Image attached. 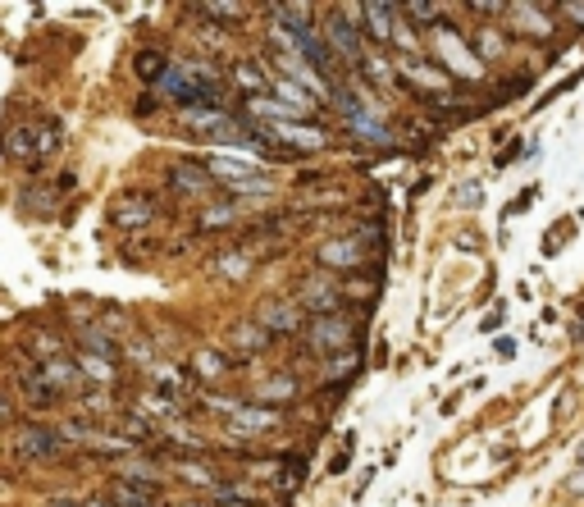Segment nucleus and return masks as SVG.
<instances>
[{
    "mask_svg": "<svg viewBox=\"0 0 584 507\" xmlns=\"http://www.w3.org/2000/svg\"><path fill=\"white\" fill-rule=\"evenodd\" d=\"M196 366H201V375H219V371H224V356L201 352V356H196Z\"/></svg>",
    "mask_w": 584,
    "mask_h": 507,
    "instance_id": "obj_23",
    "label": "nucleus"
},
{
    "mask_svg": "<svg viewBox=\"0 0 584 507\" xmlns=\"http://www.w3.org/2000/svg\"><path fill=\"white\" fill-rule=\"evenodd\" d=\"M210 174H214V179H229V183H238V188H251V183H256V170H251L247 161H233V156H214V161H210Z\"/></svg>",
    "mask_w": 584,
    "mask_h": 507,
    "instance_id": "obj_9",
    "label": "nucleus"
},
{
    "mask_svg": "<svg viewBox=\"0 0 584 507\" xmlns=\"http://www.w3.org/2000/svg\"><path fill=\"white\" fill-rule=\"evenodd\" d=\"M320 261L324 265H356L360 261V243L356 238H333V243L320 247Z\"/></svg>",
    "mask_w": 584,
    "mask_h": 507,
    "instance_id": "obj_11",
    "label": "nucleus"
},
{
    "mask_svg": "<svg viewBox=\"0 0 584 507\" xmlns=\"http://www.w3.org/2000/svg\"><path fill=\"white\" fill-rule=\"evenodd\" d=\"M64 448V434H55L50 425H14V453L19 457H37V462H50L55 453Z\"/></svg>",
    "mask_w": 584,
    "mask_h": 507,
    "instance_id": "obj_1",
    "label": "nucleus"
},
{
    "mask_svg": "<svg viewBox=\"0 0 584 507\" xmlns=\"http://www.w3.org/2000/svg\"><path fill=\"white\" fill-rule=\"evenodd\" d=\"M156 215V206L151 201H141V197H128L119 210H114V225H123V229H132V225H141V220H151Z\"/></svg>",
    "mask_w": 584,
    "mask_h": 507,
    "instance_id": "obj_12",
    "label": "nucleus"
},
{
    "mask_svg": "<svg viewBox=\"0 0 584 507\" xmlns=\"http://www.w3.org/2000/svg\"><path fill=\"white\" fill-rule=\"evenodd\" d=\"M233 74H238V83H242V88H251V92H265V88H269V83H265V74H260V64L238 60V64H233Z\"/></svg>",
    "mask_w": 584,
    "mask_h": 507,
    "instance_id": "obj_18",
    "label": "nucleus"
},
{
    "mask_svg": "<svg viewBox=\"0 0 584 507\" xmlns=\"http://www.w3.org/2000/svg\"><path fill=\"white\" fill-rule=\"evenodd\" d=\"M229 220H233V210H205V220H201V225L210 229V225H229Z\"/></svg>",
    "mask_w": 584,
    "mask_h": 507,
    "instance_id": "obj_25",
    "label": "nucleus"
},
{
    "mask_svg": "<svg viewBox=\"0 0 584 507\" xmlns=\"http://www.w3.org/2000/svg\"><path fill=\"white\" fill-rule=\"evenodd\" d=\"M196 165H178L174 174H169V183L178 188V192H205V183H210V174H192Z\"/></svg>",
    "mask_w": 584,
    "mask_h": 507,
    "instance_id": "obj_16",
    "label": "nucleus"
},
{
    "mask_svg": "<svg viewBox=\"0 0 584 507\" xmlns=\"http://www.w3.org/2000/svg\"><path fill=\"white\" fill-rule=\"evenodd\" d=\"M160 97H169V101H178V106H187V110L210 106V101H205V92L192 83V74H187L183 64H169V74L160 78Z\"/></svg>",
    "mask_w": 584,
    "mask_h": 507,
    "instance_id": "obj_2",
    "label": "nucleus"
},
{
    "mask_svg": "<svg viewBox=\"0 0 584 507\" xmlns=\"http://www.w3.org/2000/svg\"><path fill=\"white\" fill-rule=\"evenodd\" d=\"M360 137H370V142H388V133H384V124L379 119H370V115H356V119H347Z\"/></svg>",
    "mask_w": 584,
    "mask_h": 507,
    "instance_id": "obj_20",
    "label": "nucleus"
},
{
    "mask_svg": "<svg viewBox=\"0 0 584 507\" xmlns=\"http://www.w3.org/2000/svg\"><path fill=\"white\" fill-rule=\"evenodd\" d=\"M306 298H311V307H315V311H320V316H329V307H333V302H338V293H333V283H329V288H324V283H320V279H311V288H306Z\"/></svg>",
    "mask_w": 584,
    "mask_h": 507,
    "instance_id": "obj_19",
    "label": "nucleus"
},
{
    "mask_svg": "<svg viewBox=\"0 0 584 507\" xmlns=\"http://www.w3.org/2000/svg\"><path fill=\"white\" fill-rule=\"evenodd\" d=\"M402 10H393V5H365L360 10V19H365V32L370 37H379V41H388V37H397V28L388 23V19H397Z\"/></svg>",
    "mask_w": 584,
    "mask_h": 507,
    "instance_id": "obj_7",
    "label": "nucleus"
},
{
    "mask_svg": "<svg viewBox=\"0 0 584 507\" xmlns=\"http://www.w3.org/2000/svg\"><path fill=\"white\" fill-rule=\"evenodd\" d=\"M19 393H23L32 407H50V402L59 398V389H55L41 371H37V375H19Z\"/></svg>",
    "mask_w": 584,
    "mask_h": 507,
    "instance_id": "obj_10",
    "label": "nucleus"
},
{
    "mask_svg": "<svg viewBox=\"0 0 584 507\" xmlns=\"http://www.w3.org/2000/svg\"><path fill=\"white\" fill-rule=\"evenodd\" d=\"M137 74H141V78H151V83H160V78L169 74V64H165L160 51H137Z\"/></svg>",
    "mask_w": 584,
    "mask_h": 507,
    "instance_id": "obj_15",
    "label": "nucleus"
},
{
    "mask_svg": "<svg viewBox=\"0 0 584 507\" xmlns=\"http://www.w3.org/2000/svg\"><path fill=\"white\" fill-rule=\"evenodd\" d=\"M214 270H224V274H242V270H247V261H242V256H229V261H219Z\"/></svg>",
    "mask_w": 584,
    "mask_h": 507,
    "instance_id": "obj_26",
    "label": "nucleus"
},
{
    "mask_svg": "<svg viewBox=\"0 0 584 507\" xmlns=\"http://www.w3.org/2000/svg\"><path fill=\"white\" fill-rule=\"evenodd\" d=\"M196 14H205V19H242L247 10L242 5H201Z\"/></svg>",
    "mask_w": 584,
    "mask_h": 507,
    "instance_id": "obj_22",
    "label": "nucleus"
},
{
    "mask_svg": "<svg viewBox=\"0 0 584 507\" xmlns=\"http://www.w3.org/2000/svg\"><path fill=\"white\" fill-rule=\"evenodd\" d=\"M41 375H46V380H50L55 389H59V384H78V380H83V371L73 366V361H64V356L46 361V371H41Z\"/></svg>",
    "mask_w": 584,
    "mask_h": 507,
    "instance_id": "obj_13",
    "label": "nucleus"
},
{
    "mask_svg": "<svg viewBox=\"0 0 584 507\" xmlns=\"http://www.w3.org/2000/svg\"><path fill=\"white\" fill-rule=\"evenodd\" d=\"M311 343L315 347H351V325L342 316H315L311 320Z\"/></svg>",
    "mask_w": 584,
    "mask_h": 507,
    "instance_id": "obj_4",
    "label": "nucleus"
},
{
    "mask_svg": "<svg viewBox=\"0 0 584 507\" xmlns=\"http://www.w3.org/2000/svg\"><path fill=\"white\" fill-rule=\"evenodd\" d=\"M302 480H306V462H302V457H287V466H283L278 484H283V489H297Z\"/></svg>",
    "mask_w": 584,
    "mask_h": 507,
    "instance_id": "obj_21",
    "label": "nucleus"
},
{
    "mask_svg": "<svg viewBox=\"0 0 584 507\" xmlns=\"http://www.w3.org/2000/svg\"><path fill=\"white\" fill-rule=\"evenodd\" d=\"M256 320H260L269 334H292V329H302V311L292 307V302H269Z\"/></svg>",
    "mask_w": 584,
    "mask_h": 507,
    "instance_id": "obj_5",
    "label": "nucleus"
},
{
    "mask_svg": "<svg viewBox=\"0 0 584 507\" xmlns=\"http://www.w3.org/2000/svg\"><path fill=\"white\" fill-rule=\"evenodd\" d=\"M269 133H283L287 142H297V152H320L324 142H329V133H320V128H306V124H274Z\"/></svg>",
    "mask_w": 584,
    "mask_h": 507,
    "instance_id": "obj_8",
    "label": "nucleus"
},
{
    "mask_svg": "<svg viewBox=\"0 0 584 507\" xmlns=\"http://www.w3.org/2000/svg\"><path fill=\"white\" fill-rule=\"evenodd\" d=\"M511 19H530L525 32H534V37H548V32H552V23H543V10H534V5H511Z\"/></svg>",
    "mask_w": 584,
    "mask_h": 507,
    "instance_id": "obj_17",
    "label": "nucleus"
},
{
    "mask_svg": "<svg viewBox=\"0 0 584 507\" xmlns=\"http://www.w3.org/2000/svg\"><path fill=\"white\" fill-rule=\"evenodd\" d=\"M229 425H233L238 434H265V429L278 425V411H274V407H238Z\"/></svg>",
    "mask_w": 584,
    "mask_h": 507,
    "instance_id": "obj_6",
    "label": "nucleus"
},
{
    "mask_svg": "<svg viewBox=\"0 0 584 507\" xmlns=\"http://www.w3.org/2000/svg\"><path fill=\"white\" fill-rule=\"evenodd\" d=\"M356 28H360V23H347L342 10L329 14V23H324V37L338 46V55H342L347 64H360V37H356Z\"/></svg>",
    "mask_w": 584,
    "mask_h": 507,
    "instance_id": "obj_3",
    "label": "nucleus"
},
{
    "mask_svg": "<svg viewBox=\"0 0 584 507\" xmlns=\"http://www.w3.org/2000/svg\"><path fill=\"white\" fill-rule=\"evenodd\" d=\"M50 507H83V502H73V498H55Z\"/></svg>",
    "mask_w": 584,
    "mask_h": 507,
    "instance_id": "obj_27",
    "label": "nucleus"
},
{
    "mask_svg": "<svg viewBox=\"0 0 584 507\" xmlns=\"http://www.w3.org/2000/svg\"><path fill=\"white\" fill-rule=\"evenodd\" d=\"M402 19H438V5H406Z\"/></svg>",
    "mask_w": 584,
    "mask_h": 507,
    "instance_id": "obj_24",
    "label": "nucleus"
},
{
    "mask_svg": "<svg viewBox=\"0 0 584 507\" xmlns=\"http://www.w3.org/2000/svg\"><path fill=\"white\" fill-rule=\"evenodd\" d=\"M83 507H105V502H101V498H87V502H83Z\"/></svg>",
    "mask_w": 584,
    "mask_h": 507,
    "instance_id": "obj_28",
    "label": "nucleus"
},
{
    "mask_svg": "<svg viewBox=\"0 0 584 507\" xmlns=\"http://www.w3.org/2000/svg\"><path fill=\"white\" fill-rule=\"evenodd\" d=\"M256 398L260 402H287V398H297V380H265L260 389H256Z\"/></svg>",
    "mask_w": 584,
    "mask_h": 507,
    "instance_id": "obj_14",
    "label": "nucleus"
}]
</instances>
